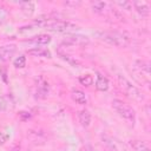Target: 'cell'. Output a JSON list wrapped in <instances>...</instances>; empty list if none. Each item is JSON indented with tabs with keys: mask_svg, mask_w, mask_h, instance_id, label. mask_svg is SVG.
I'll return each instance as SVG.
<instances>
[{
	"mask_svg": "<svg viewBox=\"0 0 151 151\" xmlns=\"http://www.w3.org/2000/svg\"><path fill=\"white\" fill-rule=\"evenodd\" d=\"M97 35L99 37V39L113 46L125 47L129 45V38L119 32H98Z\"/></svg>",
	"mask_w": 151,
	"mask_h": 151,
	"instance_id": "6da1fadb",
	"label": "cell"
},
{
	"mask_svg": "<svg viewBox=\"0 0 151 151\" xmlns=\"http://www.w3.org/2000/svg\"><path fill=\"white\" fill-rule=\"evenodd\" d=\"M45 28L52 31V32H59V33H73L79 29V27L70 21H64V20H50L46 22Z\"/></svg>",
	"mask_w": 151,
	"mask_h": 151,
	"instance_id": "7a4b0ae2",
	"label": "cell"
},
{
	"mask_svg": "<svg viewBox=\"0 0 151 151\" xmlns=\"http://www.w3.org/2000/svg\"><path fill=\"white\" fill-rule=\"evenodd\" d=\"M112 107L116 110V112L122 118H124L125 120L130 122L133 125V123L136 120V112L130 105H127L125 101H123L120 99H113L112 100Z\"/></svg>",
	"mask_w": 151,
	"mask_h": 151,
	"instance_id": "3957f363",
	"label": "cell"
},
{
	"mask_svg": "<svg viewBox=\"0 0 151 151\" xmlns=\"http://www.w3.org/2000/svg\"><path fill=\"white\" fill-rule=\"evenodd\" d=\"M117 79H118L119 87L126 93V96H129L130 98H133V99H136V100H143L144 97H143L142 92H140L129 79H126V78L123 77V76H118Z\"/></svg>",
	"mask_w": 151,
	"mask_h": 151,
	"instance_id": "277c9868",
	"label": "cell"
},
{
	"mask_svg": "<svg viewBox=\"0 0 151 151\" xmlns=\"http://www.w3.org/2000/svg\"><path fill=\"white\" fill-rule=\"evenodd\" d=\"M88 42H90V39L86 35L76 34V33H71V34L66 35L64 39V44L71 45V46H85Z\"/></svg>",
	"mask_w": 151,
	"mask_h": 151,
	"instance_id": "5b68a950",
	"label": "cell"
},
{
	"mask_svg": "<svg viewBox=\"0 0 151 151\" xmlns=\"http://www.w3.org/2000/svg\"><path fill=\"white\" fill-rule=\"evenodd\" d=\"M17 52V46L14 44L4 45L0 47V61H8Z\"/></svg>",
	"mask_w": 151,
	"mask_h": 151,
	"instance_id": "8992f818",
	"label": "cell"
},
{
	"mask_svg": "<svg viewBox=\"0 0 151 151\" xmlns=\"http://www.w3.org/2000/svg\"><path fill=\"white\" fill-rule=\"evenodd\" d=\"M48 91H50L48 83L42 77H39L38 83H37V96L41 99H45L48 96Z\"/></svg>",
	"mask_w": 151,
	"mask_h": 151,
	"instance_id": "52a82bcc",
	"label": "cell"
},
{
	"mask_svg": "<svg viewBox=\"0 0 151 151\" xmlns=\"http://www.w3.org/2000/svg\"><path fill=\"white\" fill-rule=\"evenodd\" d=\"M134 7V9L140 14V15H149L150 13V6L147 5L146 1H143V0H134L133 2H131Z\"/></svg>",
	"mask_w": 151,
	"mask_h": 151,
	"instance_id": "ba28073f",
	"label": "cell"
},
{
	"mask_svg": "<svg viewBox=\"0 0 151 151\" xmlns=\"http://www.w3.org/2000/svg\"><path fill=\"white\" fill-rule=\"evenodd\" d=\"M27 53L32 57H41V58H52V53L46 50V48H40V47H35L32 50H28Z\"/></svg>",
	"mask_w": 151,
	"mask_h": 151,
	"instance_id": "9c48e42d",
	"label": "cell"
},
{
	"mask_svg": "<svg viewBox=\"0 0 151 151\" xmlns=\"http://www.w3.org/2000/svg\"><path fill=\"white\" fill-rule=\"evenodd\" d=\"M78 119L83 127H88L91 124V113L87 110H80L78 112Z\"/></svg>",
	"mask_w": 151,
	"mask_h": 151,
	"instance_id": "30bf717a",
	"label": "cell"
},
{
	"mask_svg": "<svg viewBox=\"0 0 151 151\" xmlns=\"http://www.w3.org/2000/svg\"><path fill=\"white\" fill-rule=\"evenodd\" d=\"M96 88L98 91H106L109 88V80L106 77H104L100 73H97V80H96Z\"/></svg>",
	"mask_w": 151,
	"mask_h": 151,
	"instance_id": "8fae6325",
	"label": "cell"
},
{
	"mask_svg": "<svg viewBox=\"0 0 151 151\" xmlns=\"http://www.w3.org/2000/svg\"><path fill=\"white\" fill-rule=\"evenodd\" d=\"M71 97H72V99H73L77 104L85 105V104L87 103L86 94H85L81 90H73V91H72V93H71Z\"/></svg>",
	"mask_w": 151,
	"mask_h": 151,
	"instance_id": "7c38bea8",
	"label": "cell"
},
{
	"mask_svg": "<svg viewBox=\"0 0 151 151\" xmlns=\"http://www.w3.org/2000/svg\"><path fill=\"white\" fill-rule=\"evenodd\" d=\"M134 67L142 73L145 74L146 77L150 76V64L145 60H136L134 61Z\"/></svg>",
	"mask_w": 151,
	"mask_h": 151,
	"instance_id": "4fadbf2b",
	"label": "cell"
},
{
	"mask_svg": "<svg viewBox=\"0 0 151 151\" xmlns=\"http://www.w3.org/2000/svg\"><path fill=\"white\" fill-rule=\"evenodd\" d=\"M20 9L26 15H32L34 13L35 6H34V4L32 1H22V2H20Z\"/></svg>",
	"mask_w": 151,
	"mask_h": 151,
	"instance_id": "5bb4252c",
	"label": "cell"
},
{
	"mask_svg": "<svg viewBox=\"0 0 151 151\" xmlns=\"http://www.w3.org/2000/svg\"><path fill=\"white\" fill-rule=\"evenodd\" d=\"M32 41H34L35 44H39V45H47L51 41V37L47 34H38L32 39Z\"/></svg>",
	"mask_w": 151,
	"mask_h": 151,
	"instance_id": "9a60e30c",
	"label": "cell"
},
{
	"mask_svg": "<svg viewBox=\"0 0 151 151\" xmlns=\"http://www.w3.org/2000/svg\"><path fill=\"white\" fill-rule=\"evenodd\" d=\"M79 83L86 87L91 86L93 84V77L91 74H84V76H80L79 77Z\"/></svg>",
	"mask_w": 151,
	"mask_h": 151,
	"instance_id": "2e32d148",
	"label": "cell"
},
{
	"mask_svg": "<svg viewBox=\"0 0 151 151\" xmlns=\"http://www.w3.org/2000/svg\"><path fill=\"white\" fill-rule=\"evenodd\" d=\"M105 6H106V4L104 1H92L91 2V7H92L93 12H96V13H101L104 11Z\"/></svg>",
	"mask_w": 151,
	"mask_h": 151,
	"instance_id": "e0dca14e",
	"label": "cell"
},
{
	"mask_svg": "<svg viewBox=\"0 0 151 151\" xmlns=\"http://www.w3.org/2000/svg\"><path fill=\"white\" fill-rule=\"evenodd\" d=\"M59 55H60L64 60H66L68 64H71L72 66H74V67L78 66V65L80 64V63L76 59V57H72V55H68V54H65V53H59Z\"/></svg>",
	"mask_w": 151,
	"mask_h": 151,
	"instance_id": "ac0fdd59",
	"label": "cell"
},
{
	"mask_svg": "<svg viewBox=\"0 0 151 151\" xmlns=\"http://www.w3.org/2000/svg\"><path fill=\"white\" fill-rule=\"evenodd\" d=\"M13 65L15 68H24L26 66V58L25 55H19L17 59H14Z\"/></svg>",
	"mask_w": 151,
	"mask_h": 151,
	"instance_id": "d6986e66",
	"label": "cell"
},
{
	"mask_svg": "<svg viewBox=\"0 0 151 151\" xmlns=\"http://www.w3.org/2000/svg\"><path fill=\"white\" fill-rule=\"evenodd\" d=\"M116 4H117L119 7H122L123 9H131V6H132V4H131L130 1H127V0H123V1H116Z\"/></svg>",
	"mask_w": 151,
	"mask_h": 151,
	"instance_id": "ffe728a7",
	"label": "cell"
},
{
	"mask_svg": "<svg viewBox=\"0 0 151 151\" xmlns=\"http://www.w3.org/2000/svg\"><path fill=\"white\" fill-rule=\"evenodd\" d=\"M64 5L67 6V7H78V6L81 5V1H79V0H77V1H74V0H71V1H64Z\"/></svg>",
	"mask_w": 151,
	"mask_h": 151,
	"instance_id": "44dd1931",
	"label": "cell"
},
{
	"mask_svg": "<svg viewBox=\"0 0 151 151\" xmlns=\"http://www.w3.org/2000/svg\"><path fill=\"white\" fill-rule=\"evenodd\" d=\"M6 19H7V11H6L4 7L0 6V22H1V24L5 22Z\"/></svg>",
	"mask_w": 151,
	"mask_h": 151,
	"instance_id": "7402d4cb",
	"label": "cell"
},
{
	"mask_svg": "<svg viewBox=\"0 0 151 151\" xmlns=\"http://www.w3.org/2000/svg\"><path fill=\"white\" fill-rule=\"evenodd\" d=\"M19 117H20V119L21 120H28L29 118H31V113L29 112H26V111H21V112H19Z\"/></svg>",
	"mask_w": 151,
	"mask_h": 151,
	"instance_id": "603a6c76",
	"label": "cell"
},
{
	"mask_svg": "<svg viewBox=\"0 0 151 151\" xmlns=\"http://www.w3.org/2000/svg\"><path fill=\"white\" fill-rule=\"evenodd\" d=\"M9 138V134L6 132H0V144H5L7 139Z\"/></svg>",
	"mask_w": 151,
	"mask_h": 151,
	"instance_id": "cb8c5ba5",
	"label": "cell"
},
{
	"mask_svg": "<svg viewBox=\"0 0 151 151\" xmlns=\"http://www.w3.org/2000/svg\"><path fill=\"white\" fill-rule=\"evenodd\" d=\"M6 107H7L6 99H5L2 96H0V111H5V110H6Z\"/></svg>",
	"mask_w": 151,
	"mask_h": 151,
	"instance_id": "d4e9b609",
	"label": "cell"
},
{
	"mask_svg": "<svg viewBox=\"0 0 151 151\" xmlns=\"http://www.w3.org/2000/svg\"><path fill=\"white\" fill-rule=\"evenodd\" d=\"M80 151H93V150H92L90 146H84V147L80 149Z\"/></svg>",
	"mask_w": 151,
	"mask_h": 151,
	"instance_id": "484cf974",
	"label": "cell"
},
{
	"mask_svg": "<svg viewBox=\"0 0 151 151\" xmlns=\"http://www.w3.org/2000/svg\"><path fill=\"white\" fill-rule=\"evenodd\" d=\"M137 151H150V150H149V147H147V146H145V145H144L143 147H140V149H139V150H137Z\"/></svg>",
	"mask_w": 151,
	"mask_h": 151,
	"instance_id": "4316f807",
	"label": "cell"
},
{
	"mask_svg": "<svg viewBox=\"0 0 151 151\" xmlns=\"http://www.w3.org/2000/svg\"><path fill=\"white\" fill-rule=\"evenodd\" d=\"M12 151H21V150H20V147H19V146H14V147L12 149Z\"/></svg>",
	"mask_w": 151,
	"mask_h": 151,
	"instance_id": "83f0119b",
	"label": "cell"
}]
</instances>
